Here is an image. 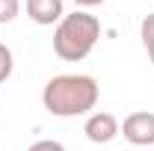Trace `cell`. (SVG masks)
Returning a JSON list of instances; mask_svg holds the SVG:
<instances>
[{
	"label": "cell",
	"instance_id": "6da1fadb",
	"mask_svg": "<svg viewBox=\"0 0 154 151\" xmlns=\"http://www.w3.org/2000/svg\"><path fill=\"white\" fill-rule=\"evenodd\" d=\"M101 86L92 74H57L42 89L45 110L57 119H77L89 116L98 107Z\"/></svg>",
	"mask_w": 154,
	"mask_h": 151
},
{
	"label": "cell",
	"instance_id": "7a4b0ae2",
	"mask_svg": "<svg viewBox=\"0 0 154 151\" xmlns=\"http://www.w3.org/2000/svg\"><path fill=\"white\" fill-rule=\"evenodd\" d=\"M98 39H101V21L83 9H77L71 15L57 24L54 30V54L65 62H80L95 51Z\"/></svg>",
	"mask_w": 154,
	"mask_h": 151
},
{
	"label": "cell",
	"instance_id": "3957f363",
	"mask_svg": "<svg viewBox=\"0 0 154 151\" xmlns=\"http://www.w3.org/2000/svg\"><path fill=\"white\" fill-rule=\"evenodd\" d=\"M119 133H125V139H128L131 145H136V148L154 145V113H148V110L131 113L122 122V131Z\"/></svg>",
	"mask_w": 154,
	"mask_h": 151
},
{
	"label": "cell",
	"instance_id": "277c9868",
	"mask_svg": "<svg viewBox=\"0 0 154 151\" xmlns=\"http://www.w3.org/2000/svg\"><path fill=\"white\" fill-rule=\"evenodd\" d=\"M122 131V125H119V119L113 113H104V110H95V113L86 116V125H83V133H86V139L89 142H95V145H104V142H113L116 136Z\"/></svg>",
	"mask_w": 154,
	"mask_h": 151
},
{
	"label": "cell",
	"instance_id": "5b68a950",
	"mask_svg": "<svg viewBox=\"0 0 154 151\" xmlns=\"http://www.w3.org/2000/svg\"><path fill=\"white\" fill-rule=\"evenodd\" d=\"M27 15L30 21H36L42 27H51V24H59L65 18V9H62V0H27Z\"/></svg>",
	"mask_w": 154,
	"mask_h": 151
},
{
	"label": "cell",
	"instance_id": "8992f818",
	"mask_svg": "<svg viewBox=\"0 0 154 151\" xmlns=\"http://www.w3.org/2000/svg\"><path fill=\"white\" fill-rule=\"evenodd\" d=\"M139 39H142V48L148 54V62L154 65V12H148L142 24H139Z\"/></svg>",
	"mask_w": 154,
	"mask_h": 151
},
{
	"label": "cell",
	"instance_id": "52a82bcc",
	"mask_svg": "<svg viewBox=\"0 0 154 151\" xmlns=\"http://www.w3.org/2000/svg\"><path fill=\"white\" fill-rule=\"evenodd\" d=\"M12 68H15V57H12V51L0 42V83H6V80H9Z\"/></svg>",
	"mask_w": 154,
	"mask_h": 151
},
{
	"label": "cell",
	"instance_id": "ba28073f",
	"mask_svg": "<svg viewBox=\"0 0 154 151\" xmlns=\"http://www.w3.org/2000/svg\"><path fill=\"white\" fill-rule=\"evenodd\" d=\"M21 12V0H0V24H12Z\"/></svg>",
	"mask_w": 154,
	"mask_h": 151
},
{
	"label": "cell",
	"instance_id": "9c48e42d",
	"mask_svg": "<svg viewBox=\"0 0 154 151\" xmlns=\"http://www.w3.org/2000/svg\"><path fill=\"white\" fill-rule=\"evenodd\" d=\"M27 151H65V145L57 142V139H38V142H33Z\"/></svg>",
	"mask_w": 154,
	"mask_h": 151
},
{
	"label": "cell",
	"instance_id": "30bf717a",
	"mask_svg": "<svg viewBox=\"0 0 154 151\" xmlns=\"http://www.w3.org/2000/svg\"><path fill=\"white\" fill-rule=\"evenodd\" d=\"M77 6H83V9H89V6H101L104 0H74Z\"/></svg>",
	"mask_w": 154,
	"mask_h": 151
}]
</instances>
